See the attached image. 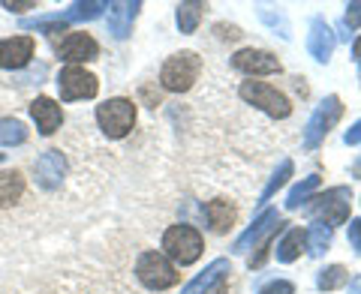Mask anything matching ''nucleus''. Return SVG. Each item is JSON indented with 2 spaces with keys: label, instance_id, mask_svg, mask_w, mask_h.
<instances>
[{
  "label": "nucleus",
  "instance_id": "f257e3e1",
  "mask_svg": "<svg viewBox=\"0 0 361 294\" xmlns=\"http://www.w3.org/2000/svg\"><path fill=\"white\" fill-rule=\"evenodd\" d=\"M202 250H205V241H202V234L193 225H172L163 234V255L180 267L199 262Z\"/></svg>",
  "mask_w": 361,
  "mask_h": 294
},
{
  "label": "nucleus",
  "instance_id": "f03ea898",
  "mask_svg": "<svg viewBox=\"0 0 361 294\" xmlns=\"http://www.w3.org/2000/svg\"><path fill=\"white\" fill-rule=\"evenodd\" d=\"M202 72V60L196 51H178L172 54L163 70H160V84L166 90H172V94H184V90H190L196 84V78Z\"/></svg>",
  "mask_w": 361,
  "mask_h": 294
},
{
  "label": "nucleus",
  "instance_id": "7ed1b4c3",
  "mask_svg": "<svg viewBox=\"0 0 361 294\" xmlns=\"http://www.w3.org/2000/svg\"><path fill=\"white\" fill-rule=\"evenodd\" d=\"M349 201H353V192L346 186H334L329 189L325 196H316V198H307V217L322 222V225H343L346 217H349Z\"/></svg>",
  "mask_w": 361,
  "mask_h": 294
},
{
  "label": "nucleus",
  "instance_id": "20e7f679",
  "mask_svg": "<svg viewBox=\"0 0 361 294\" xmlns=\"http://www.w3.org/2000/svg\"><path fill=\"white\" fill-rule=\"evenodd\" d=\"M97 123L106 139H123V135H130L135 123V106L123 96L106 99L103 106H97Z\"/></svg>",
  "mask_w": 361,
  "mask_h": 294
},
{
  "label": "nucleus",
  "instance_id": "39448f33",
  "mask_svg": "<svg viewBox=\"0 0 361 294\" xmlns=\"http://www.w3.org/2000/svg\"><path fill=\"white\" fill-rule=\"evenodd\" d=\"M135 276H139V282L145 288L163 291V288H172L178 282V270L163 253H142L139 262H135Z\"/></svg>",
  "mask_w": 361,
  "mask_h": 294
},
{
  "label": "nucleus",
  "instance_id": "423d86ee",
  "mask_svg": "<svg viewBox=\"0 0 361 294\" xmlns=\"http://www.w3.org/2000/svg\"><path fill=\"white\" fill-rule=\"evenodd\" d=\"M238 94H241L244 103H250V106H256L259 111H265L268 117L283 120V117H289V111H292L289 99L280 94L277 87H271V84H265V82H244Z\"/></svg>",
  "mask_w": 361,
  "mask_h": 294
},
{
  "label": "nucleus",
  "instance_id": "0eeeda50",
  "mask_svg": "<svg viewBox=\"0 0 361 294\" xmlns=\"http://www.w3.org/2000/svg\"><path fill=\"white\" fill-rule=\"evenodd\" d=\"M99 90V82L94 72L82 70V66H63L58 75V94L63 103H75V99H94Z\"/></svg>",
  "mask_w": 361,
  "mask_h": 294
},
{
  "label": "nucleus",
  "instance_id": "6e6552de",
  "mask_svg": "<svg viewBox=\"0 0 361 294\" xmlns=\"http://www.w3.org/2000/svg\"><path fill=\"white\" fill-rule=\"evenodd\" d=\"M341 115H343L341 99H337V96H325V103L313 111L307 129H304V147H307V151L319 147V141L331 132V127L337 123V117H341Z\"/></svg>",
  "mask_w": 361,
  "mask_h": 294
},
{
  "label": "nucleus",
  "instance_id": "1a4fd4ad",
  "mask_svg": "<svg viewBox=\"0 0 361 294\" xmlns=\"http://www.w3.org/2000/svg\"><path fill=\"white\" fill-rule=\"evenodd\" d=\"M33 49H37L33 37L0 39V70H21V66H27L33 58Z\"/></svg>",
  "mask_w": 361,
  "mask_h": 294
},
{
  "label": "nucleus",
  "instance_id": "9d476101",
  "mask_svg": "<svg viewBox=\"0 0 361 294\" xmlns=\"http://www.w3.org/2000/svg\"><path fill=\"white\" fill-rule=\"evenodd\" d=\"M232 66L241 70L247 75H274L280 72V60L268 51H259V49H244L232 58Z\"/></svg>",
  "mask_w": 361,
  "mask_h": 294
},
{
  "label": "nucleus",
  "instance_id": "9b49d317",
  "mask_svg": "<svg viewBox=\"0 0 361 294\" xmlns=\"http://www.w3.org/2000/svg\"><path fill=\"white\" fill-rule=\"evenodd\" d=\"M97 54H99V45L90 33H70V37L61 42V60H66L70 66L97 60Z\"/></svg>",
  "mask_w": 361,
  "mask_h": 294
},
{
  "label": "nucleus",
  "instance_id": "f8f14e48",
  "mask_svg": "<svg viewBox=\"0 0 361 294\" xmlns=\"http://www.w3.org/2000/svg\"><path fill=\"white\" fill-rule=\"evenodd\" d=\"M33 172H37V184L42 189H58L61 180L66 174V160L61 151H45L37 162H33Z\"/></svg>",
  "mask_w": 361,
  "mask_h": 294
},
{
  "label": "nucleus",
  "instance_id": "ddd939ff",
  "mask_svg": "<svg viewBox=\"0 0 361 294\" xmlns=\"http://www.w3.org/2000/svg\"><path fill=\"white\" fill-rule=\"evenodd\" d=\"M30 117L33 123H37V129L42 135H51V132H58L61 129V123H63V108L54 103L51 96H37L30 103Z\"/></svg>",
  "mask_w": 361,
  "mask_h": 294
},
{
  "label": "nucleus",
  "instance_id": "4468645a",
  "mask_svg": "<svg viewBox=\"0 0 361 294\" xmlns=\"http://www.w3.org/2000/svg\"><path fill=\"white\" fill-rule=\"evenodd\" d=\"M280 225H283V222H280V213H277V210H265L262 217H259V219L250 225V229H247V231L238 237V243H235V253H247V250H250V246H256L259 241H265L271 231H277Z\"/></svg>",
  "mask_w": 361,
  "mask_h": 294
},
{
  "label": "nucleus",
  "instance_id": "2eb2a0df",
  "mask_svg": "<svg viewBox=\"0 0 361 294\" xmlns=\"http://www.w3.org/2000/svg\"><path fill=\"white\" fill-rule=\"evenodd\" d=\"M307 49H310V54H313V58L319 60V63H329V60H331V51H334V33H331L329 25H325V18H319V15L310 21Z\"/></svg>",
  "mask_w": 361,
  "mask_h": 294
},
{
  "label": "nucleus",
  "instance_id": "dca6fc26",
  "mask_svg": "<svg viewBox=\"0 0 361 294\" xmlns=\"http://www.w3.org/2000/svg\"><path fill=\"white\" fill-rule=\"evenodd\" d=\"M139 9H142L139 0H118V4H109V30L115 33L118 39H127L133 18Z\"/></svg>",
  "mask_w": 361,
  "mask_h": 294
},
{
  "label": "nucleus",
  "instance_id": "f3484780",
  "mask_svg": "<svg viewBox=\"0 0 361 294\" xmlns=\"http://www.w3.org/2000/svg\"><path fill=\"white\" fill-rule=\"evenodd\" d=\"M226 274H232L229 258H217V262H211L193 282H190V286L184 288V294H208L214 286H217V282H223Z\"/></svg>",
  "mask_w": 361,
  "mask_h": 294
},
{
  "label": "nucleus",
  "instance_id": "a211bd4d",
  "mask_svg": "<svg viewBox=\"0 0 361 294\" xmlns=\"http://www.w3.org/2000/svg\"><path fill=\"white\" fill-rule=\"evenodd\" d=\"M205 217H208L211 231L226 234L232 229V222H235V205L232 201H226V198H214V201L205 205Z\"/></svg>",
  "mask_w": 361,
  "mask_h": 294
},
{
  "label": "nucleus",
  "instance_id": "6ab92c4d",
  "mask_svg": "<svg viewBox=\"0 0 361 294\" xmlns=\"http://www.w3.org/2000/svg\"><path fill=\"white\" fill-rule=\"evenodd\" d=\"M21 192H25V177H21V172H16V168L0 172V210L13 207L21 198Z\"/></svg>",
  "mask_w": 361,
  "mask_h": 294
},
{
  "label": "nucleus",
  "instance_id": "aec40b11",
  "mask_svg": "<svg viewBox=\"0 0 361 294\" xmlns=\"http://www.w3.org/2000/svg\"><path fill=\"white\" fill-rule=\"evenodd\" d=\"M307 250V231H301V229H292V231H286V237L277 243V262H283V264H289V262H295V258Z\"/></svg>",
  "mask_w": 361,
  "mask_h": 294
},
{
  "label": "nucleus",
  "instance_id": "412c9836",
  "mask_svg": "<svg viewBox=\"0 0 361 294\" xmlns=\"http://www.w3.org/2000/svg\"><path fill=\"white\" fill-rule=\"evenodd\" d=\"M202 9H205V4H199V0H187V4H178V27L180 33H196L199 21H202Z\"/></svg>",
  "mask_w": 361,
  "mask_h": 294
},
{
  "label": "nucleus",
  "instance_id": "4be33fe9",
  "mask_svg": "<svg viewBox=\"0 0 361 294\" xmlns=\"http://www.w3.org/2000/svg\"><path fill=\"white\" fill-rule=\"evenodd\" d=\"M27 139V127L16 117H0V147H13V144H25Z\"/></svg>",
  "mask_w": 361,
  "mask_h": 294
},
{
  "label": "nucleus",
  "instance_id": "5701e85b",
  "mask_svg": "<svg viewBox=\"0 0 361 294\" xmlns=\"http://www.w3.org/2000/svg\"><path fill=\"white\" fill-rule=\"evenodd\" d=\"M103 9H109V4H103V0H87V4H73L63 13V18L66 21H90V18L103 15Z\"/></svg>",
  "mask_w": 361,
  "mask_h": 294
},
{
  "label": "nucleus",
  "instance_id": "b1692460",
  "mask_svg": "<svg viewBox=\"0 0 361 294\" xmlns=\"http://www.w3.org/2000/svg\"><path fill=\"white\" fill-rule=\"evenodd\" d=\"M319 189V174H310V177H304L301 184H295L292 186V192H289V198H286V207L289 210H295V207H301L304 201H307L313 192Z\"/></svg>",
  "mask_w": 361,
  "mask_h": 294
},
{
  "label": "nucleus",
  "instance_id": "393cba45",
  "mask_svg": "<svg viewBox=\"0 0 361 294\" xmlns=\"http://www.w3.org/2000/svg\"><path fill=\"white\" fill-rule=\"evenodd\" d=\"M329 246H331V229H329V225H322V222L310 225V231H307V250H310V255H322Z\"/></svg>",
  "mask_w": 361,
  "mask_h": 294
},
{
  "label": "nucleus",
  "instance_id": "a878e982",
  "mask_svg": "<svg viewBox=\"0 0 361 294\" xmlns=\"http://www.w3.org/2000/svg\"><path fill=\"white\" fill-rule=\"evenodd\" d=\"M346 282H349V270H346V267H341V264H331V267H325L322 274H319V279H316V286H319L322 291H334V288L346 286Z\"/></svg>",
  "mask_w": 361,
  "mask_h": 294
},
{
  "label": "nucleus",
  "instance_id": "bb28decb",
  "mask_svg": "<svg viewBox=\"0 0 361 294\" xmlns=\"http://www.w3.org/2000/svg\"><path fill=\"white\" fill-rule=\"evenodd\" d=\"M289 177H292V160H283V162H280L277 172L271 174L268 186L262 189V198H259V205H265V201H268L271 196H274V192H277L280 186H286V180H289Z\"/></svg>",
  "mask_w": 361,
  "mask_h": 294
},
{
  "label": "nucleus",
  "instance_id": "cd10ccee",
  "mask_svg": "<svg viewBox=\"0 0 361 294\" xmlns=\"http://www.w3.org/2000/svg\"><path fill=\"white\" fill-rule=\"evenodd\" d=\"M66 21L63 15H51V18H37V21H21L25 30H39V33H63L66 30Z\"/></svg>",
  "mask_w": 361,
  "mask_h": 294
},
{
  "label": "nucleus",
  "instance_id": "c85d7f7f",
  "mask_svg": "<svg viewBox=\"0 0 361 294\" xmlns=\"http://www.w3.org/2000/svg\"><path fill=\"white\" fill-rule=\"evenodd\" d=\"M295 291V286L292 282H286V279H274V282H268V286L259 291V294H292Z\"/></svg>",
  "mask_w": 361,
  "mask_h": 294
},
{
  "label": "nucleus",
  "instance_id": "c756f323",
  "mask_svg": "<svg viewBox=\"0 0 361 294\" xmlns=\"http://www.w3.org/2000/svg\"><path fill=\"white\" fill-rule=\"evenodd\" d=\"M343 25L361 27V0H353V4H346V21H343Z\"/></svg>",
  "mask_w": 361,
  "mask_h": 294
},
{
  "label": "nucleus",
  "instance_id": "7c9ffc66",
  "mask_svg": "<svg viewBox=\"0 0 361 294\" xmlns=\"http://www.w3.org/2000/svg\"><path fill=\"white\" fill-rule=\"evenodd\" d=\"M4 9H9V13H25V9H37V0H4Z\"/></svg>",
  "mask_w": 361,
  "mask_h": 294
},
{
  "label": "nucleus",
  "instance_id": "2f4dec72",
  "mask_svg": "<svg viewBox=\"0 0 361 294\" xmlns=\"http://www.w3.org/2000/svg\"><path fill=\"white\" fill-rule=\"evenodd\" d=\"M349 243L355 253H361V219H349Z\"/></svg>",
  "mask_w": 361,
  "mask_h": 294
},
{
  "label": "nucleus",
  "instance_id": "473e14b6",
  "mask_svg": "<svg viewBox=\"0 0 361 294\" xmlns=\"http://www.w3.org/2000/svg\"><path fill=\"white\" fill-rule=\"evenodd\" d=\"M343 141H346V144H361V120L349 127V132L343 135Z\"/></svg>",
  "mask_w": 361,
  "mask_h": 294
},
{
  "label": "nucleus",
  "instance_id": "72a5a7b5",
  "mask_svg": "<svg viewBox=\"0 0 361 294\" xmlns=\"http://www.w3.org/2000/svg\"><path fill=\"white\" fill-rule=\"evenodd\" d=\"M349 294H361V279H353V282H349Z\"/></svg>",
  "mask_w": 361,
  "mask_h": 294
},
{
  "label": "nucleus",
  "instance_id": "f704fd0d",
  "mask_svg": "<svg viewBox=\"0 0 361 294\" xmlns=\"http://www.w3.org/2000/svg\"><path fill=\"white\" fill-rule=\"evenodd\" d=\"M353 54H355V60L361 63V37L355 39V45H353Z\"/></svg>",
  "mask_w": 361,
  "mask_h": 294
},
{
  "label": "nucleus",
  "instance_id": "c9c22d12",
  "mask_svg": "<svg viewBox=\"0 0 361 294\" xmlns=\"http://www.w3.org/2000/svg\"><path fill=\"white\" fill-rule=\"evenodd\" d=\"M353 177H361V160L353 165Z\"/></svg>",
  "mask_w": 361,
  "mask_h": 294
},
{
  "label": "nucleus",
  "instance_id": "e433bc0d",
  "mask_svg": "<svg viewBox=\"0 0 361 294\" xmlns=\"http://www.w3.org/2000/svg\"><path fill=\"white\" fill-rule=\"evenodd\" d=\"M0 160H4V153H0Z\"/></svg>",
  "mask_w": 361,
  "mask_h": 294
}]
</instances>
